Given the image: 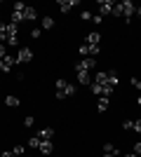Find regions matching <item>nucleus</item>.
Masks as SVG:
<instances>
[{"mask_svg": "<svg viewBox=\"0 0 141 157\" xmlns=\"http://www.w3.org/2000/svg\"><path fill=\"white\" fill-rule=\"evenodd\" d=\"M80 54H82V56H89V52H87V45H80Z\"/></svg>", "mask_w": 141, "mask_h": 157, "instance_id": "obj_34", "label": "nucleus"}, {"mask_svg": "<svg viewBox=\"0 0 141 157\" xmlns=\"http://www.w3.org/2000/svg\"><path fill=\"white\" fill-rule=\"evenodd\" d=\"M136 105H139V108H141V96H139V98H136Z\"/></svg>", "mask_w": 141, "mask_h": 157, "instance_id": "obj_38", "label": "nucleus"}, {"mask_svg": "<svg viewBox=\"0 0 141 157\" xmlns=\"http://www.w3.org/2000/svg\"><path fill=\"white\" fill-rule=\"evenodd\" d=\"M54 85H57V98H59V101H64V98L75 94V87L71 85V82H66V80H57Z\"/></svg>", "mask_w": 141, "mask_h": 157, "instance_id": "obj_1", "label": "nucleus"}, {"mask_svg": "<svg viewBox=\"0 0 141 157\" xmlns=\"http://www.w3.org/2000/svg\"><path fill=\"white\" fill-rule=\"evenodd\" d=\"M120 82V78H118V71H108V87H115Z\"/></svg>", "mask_w": 141, "mask_h": 157, "instance_id": "obj_16", "label": "nucleus"}, {"mask_svg": "<svg viewBox=\"0 0 141 157\" xmlns=\"http://www.w3.org/2000/svg\"><path fill=\"white\" fill-rule=\"evenodd\" d=\"M111 14H113V17H125V10H122V2H115V5H113V12H111Z\"/></svg>", "mask_w": 141, "mask_h": 157, "instance_id": "obj_19", "label": "nucleus"}, {"mask_svg": "<svg viewBox=\"0 0 141 157\" xmlns=\"http://www.w3.org/2000/svg\"><path fill=\"white\" fill-rule=\"evenodd\" d=\"M38 150H40L42 155H52V150H54L52 141H40V145H38Z\"/></svg>", "mask_w": 141, "mask_h": 157, "instance_id": "obj_13", "label": "nucleus"}, {"mask_svg": "<svg viewBox=\"0 0 141 157\" xmlns=\"http://www.w3.org/2000/svg\"><path fill=\"white\" fill-rule=\"evenodd\" d=\"M26 152V145H14V157H24Z\"/></svg>", "mask_w": 141, "mask_h": 157, "instance_id": "obj_23", "label": "nucleus"}, {"mask_svg": "<svg viewBox=\"0 0 141 157\" xmlns=\"http://www.w3.org/2000/svg\"><path fill=\"white\" fill-rule=\"evenodd\" d=\"M94 66H96V61H94V59H82V61L75 63V73H89Z\"/></svg>", "mask_w": 141, "mask_h": 157, "instance_id": "obj_4", "label": "nucleus"}, {"mask_svg": "<svg viewBox=\"0 0 141 157\" xmlns=\"http://www.w3.org/2000/svg\"><path fill=\"white\" fill-rule=\"evenodd\" d=\"M28 61H33V52L28 47H21L19 54H17V63H28Z\"/></svg>", "mask_w": 141, "mask_h": 157, "instance_id": "obj_5", "label": "nucleus"}, {"mask_svg": "<svg viewBox=\"0 0 141 157\" xmlns=\"http://www.w3.org/2000/svg\"><path fill=\"white\" fill-rule=\"evenodd\" d=\"M92 82H96V85H108V71H99L94 75Z\"/></svg>", "mask_w": 141, "mask_h": 157, "instance_id": "obj_12", "label": "nucleus"}, {"mask_svg": "<svg viewBox=\"0 0 141 157\" xmlns=\"http://www.w3.org/2000/svg\"><path fill=\"white\" fill-rule=\"evenodd\" d=\"M85 42H87V45H99V42H101V35H99L96 31H92V33H87Z\"/></svg>", "mask_w": 141, "mask_h": 157, "instance_id": "obj_15", "label": "nucleus"}, {"mask_svg": "<svg viewBox=\"0 0 141 157\" xmlns=\"http://www.w3.org/2000/svg\"><path fill=\"white\" fill-rule=\"evenodd\" d=\"M129 82H132V87H134V89H141V80H139V78H132Z\"/></svg>", "mask_w": 141, "mask_h": 157, "instance_id": "obj_28", "label": "nucleus"}, {"mask_svg": "<svg viewBox=\"0 0 141 157\" xmlns=\"http://www.w3.org/2000/svg\"><path fill=\"white\" fill-rule=\"evenodd\" d=\"M26 145H28V148H38V145H40V138H38V136H31L26 141Z\"/></svg>", "mask_w": 141, "mask_h": 157, "instance_id": "obj_22", "label": "nucleus"}, {"mask_svg": "<svg viewBox=\"0 0 141 157\" xmlns=\"http://www.w3.org/2000/svg\"><path fill=\"white\" fill-rule=\"evenodd\" d=\"M17 63V56H12V54H7L5 59H2V73H10L12 71V66Z\"/></svg>", "mask_w": 141, "mask_h": 157, "instance_id": "obj_9", "label": "nucleus"}, {"mask_svg": "<svg viewBox=\"0 0 141 157\" xmlns=\"http://www.w3.org/2000/svg\"><path fill=\"white\" fill-rule=\"evenodd\" d=\"M0 73H2V59H0Z\"/></svg>", "mask_w": 141, "mask_h": 157, "instance_id": "obj_39", "label": "nucleus"}, {"mask_svg": "<svg viewBox=\"0 0 141 157\" xmlns=\"http://www.w3.org/2000/svg\"><path fill=\"white\" fill-rule=\"evenodd\" d=\"M92 17H94V14H89V12H82V14H80L82 21H92Z\"/></svg>", "mask_w": 141, "mask_h": 157, "instance_id": "obj_30", "label": "nucleus"}, {"mask_svg": "<svg viewBox=\"0 0 141 157\" xmlns=\"http://www.w3.org/2000/svg\"><path fill=\"white\" fill-rule=\"evenodd\" d=\"M78 75V82H82V85H89L92 80H89V73H75Z\"/></svg>", "mask_w": 141, "mask_h": 157, "instance_id": "obj_20", "label": "nucleus"}, {"mask_svg": "<svg viewBox=\"0 0 141 157\" xmlns=\"http://www.w3.org/2000/svg\"><path fill=\"white\" fill-rule=\"evenodd\" d=\"M132 131H136V134H141V120H134V124H132Z\"/></svg>", "mask_w": 141, "mask_h": 157, "instance_id": "obj_25", "label": "nucleus"}, {"mask_svg": "<svg viewBox=\"0 0 141 157\" xmlns=\"http://www.w3.org/2000/svg\"><path fill=\"white\" fill-rule=\"evenodd\" d=\"M5 105H10V108H17V105H19V98H17V96H7V98H5Z\"/></svg>", "mask_w": 141, "mask_h": 157, "instance_id": "obj_21", "label": "nucleus"}, {"mask_svg": "<svg viewBox=\"0 0 141 157\" xmlns=\"http://www.w3.org/2000/svg\"><path fill=\"white\" fill-rule=\"evenodd\" d=\"M5 56H7V45L0 42V59H5Z\"/></svg>", "mask_w": 141, "mask_h": 157, "instance_id": "obj_29", "label": "nucleus"}, {"mask_svg": "<svg viewBox=\"0 0 141 157\" xmlns=\"http://www.w3.org/2000/svg\"><path fill=\"white\" fill-rule=\"evenodd\" d=\"M134 155L141 157V141H139V143H134Z\"/></svg>", "mask_w": 141, "mask_h": 157, "instance_id": "obj_32", "label": "nucleus"}, {"mask_svg": "<svg viewBox=\"0 0 141 157\" xmlns=\"http://www.w3.org/2000/svg\"><path fill=\"white\" fill-rule=\"evenodd\" d=\"M108 105H111V101L101 96V98H99V103H96V110H99V113H106V110H108Z\"/></svg>", "mask_w": 141, "mask_h": 157, "instance_id": "obj_17", "label": "nucleus"}, {"mask_svg": "<svg viewBox=\"0 0 141 157\" xmlns=\"http://www.w3.org/2000/svg\"><path fill=\"white\" fill-rule=\"evenodd\" d=\"M104 155H113V157H122V152L115 148L113 143H104Z\"/></svg>", "mask_w": 141, "mask_h": 157, "instance_id": "obj_10", "label": "nucleus"}, {"mask_svg": "<svg viewBox=\"0 0 141 157\" xmlns=\"http://www.w3.org/2000/svg\"><path fill=\"white\" fill-rule=\"evenodd\" d=\"M99 49H101L99 45H87V52L92 54V56H96V54H99Z\"/></svg>", "mask_w": 141, "mask_h": 157, "instance_id": "obj_24", "label": "nucleus"}, {"mask_svg": "<svg viewBox=\"0 0 141 157\" xmlns=\"http://www.w3.org/2000/svg\"><path fill=\"white\" fill-rule=\"evenodd\" d=\"M57 5H59V10H61V12L66 14V12H71V10H73V7L78 5V0H59Z\"/></svg>", "mask_w": 141, "mask_h": 157, "instance_id": "obj_8", "label": "nucleus"}, {"mask_svg": "<svg viewBox=\"0 0 141 157\" xmlns=\"http://www.w3.org/2000/svg\"><path fill=\"white\" fill-rule=\"evenodd\" d=\"M33 122H35L33 117H24V127H26V129H28V127H33Z\"/></svg>", "mask_w": 141, "mask_h": 157, "instance_id": "obj_31", "label": "nucleus"}, {"mask_svg": "<svg viewBox=\"0 0 141 157\" xmlns=\"http://www.w3.org/2000/svg\"><path fill=\"white\" fill-rule=\"evenodd\" d=\"M0 157H14V152H12V150H5V152H2Z\"/></svg>", "mask_w": 141, "mask_h": 157, "instance_id": "obj_35", "label": "nucleus"}, {"mask_svg": "<svg viewBox=\"0 0 141 157\" xmlns=\"http://www.w3.org/2000/svg\"><path fill=\"white\" fill-rule=\"evenodd\" d=\"M122 10H125V19H127V24H129V17L136 14V5L132 0H122Z\"/></svg>", "mask_w": 141, "mask_h": 157, "instance_id": "obj_7", "label": "nucleus"}, {"mask_svg": "<svg viewBox=\"0 0 141 157\" xmlns=\"http://www.w3.org/2000/svg\"><path fill=\"white\" fill-rule=\"evenodd\" d=\"M96 5H99V14L101 17H106V14H111L113 12V0H99V2H96Z\"/></svg>", "mask_w": 141, "mask_h": 157, "instance_id": "obj_6", "label": "nucleus"}, {"mask_svg": "<svg viewBox=\"0 0 141 157\" xmlns=\"http://www.w3.org/2000/svg\"><path fill=\"white\" fill-rule=\"evenodd\" d=\"M92 92L96 94V96H104V98H111V94H113V87L108 85H96V82H92Z\"/></svg>", "mask_w": 141, "mask_h": 157, "instance_id": "obj_2", "label": "nucleus"}, {"mask_svg": "<svg viewBox=\"0 0 141 157\" xmlns=\"http://www.w3.org/2000/svg\"><path fill=\"white\" fill-rule=\"evenodd\" d=\"M0 42H2V38H0Z\"/></svg>", "mask_w": 141, "mask_h": 157, "instance_id": "obj_41", "label": "nucleus"}, {"mask_svg": "<svg viewBox=\"0 0 141 157\" xmlns=\"http://www.w3.org/2000/svg\"><path fill=\"white\" fill-rule=\"evenodd\" d=\"M92 21H94V24H101V21H104V17H101V14H94Z\"/></svg>", "mask_w": 141, "mask_h": 157, "instance_id": "obj_33", "label": "nucleus"}, {"mask_svg": "<svg viewBox=\"0 0 141 157\" xmlns=\"http://www.w3.org/2000/svg\"><path fill=\"white\" fill-rule=\"evenodd\" d=\"M136 17H139V19H141V7H136Z\"/></svg>", "mask_w": 141, "mask_h": 157, "instance_id": "obj_36", "label": "nucleus"}, {"mask_svg": "<svg viewBox=\"0 0 141 157\" xmlns=\"http://www.w3.org/2000/svg\"><path fill=\"white\" fill-rule=\"evenodd\" d=\"M42 28H45V31H52L54 28V19L52 17H42Z\"/></svg>", "mask_w": 141, "mask_h": 157, "instance_id": "obj_18", "label": "nucleus"}, {"mask_svg": "<svg viewBox=\"0 0 141 157\" xmlns=\"http://www.w3.org/2000/svg\"><path fill=\"white\" fill-rule=\"evenodd\" d=\"M132 124H134V120H125V122H122V129L129 131V129H132Z\"/></svg>", "mask_w": 141, "mask_h": 157, "instance_id": "obj_26", "label": "nucleus"}, {"mask_svg": "<svg viewBox=\"0 0 141 157\" xmlns=\"http://www.w3.org/2000/svg\"><path fill=\"white\" fill-rule=\"evenodd\" d=\"M24 10H26V2H14V10H12V24H21V21H24Z\"/></svg>", "mask_w": 141, "mask_h": 157, "instance_id": "obj_3", "label": "nucleus"}, {"mask_svg": "<svg viewBox=\"0 0 141 157\" xmlns=\"http://www.w3.org/2000/svg\"><path fill=\"white\" fill-rule=\"evenodd\" d=\"M122 157H139V155H134V152H129V155H122Z\"/></svg>", "mask_w": 141, "mask_h": 157, "instance_id": "obj_37", "label": "nucleus"}, {"mask_svg": "<svg viewBox=\"0 0 141 157\" xmlns=\"http://www.w3.org/2000/svg\"><path fill=\"white\" fill-rule=\"evenodd\" d=\"M40 35H42V31H40V28H33V31H31V38H33V40H38Z\"/></svg>", "mask_w": 141, "mask_h": 157, "instance_id": "obj_27", "label": "nucleus"}, {"mask_svg": "<svg viewBox=\"0 0 141 157\" xmlns=\"http://www.w3.org/2000/svg\"><path fill=\"white\" fill-rule=\"evenodd\" d=\"M104 157H113V155H104Z\"/></svg>", "mask_w": 141, "mask_h": 157, "instance_id": "obj_40", "label": "nucleus"}, {"mask_svg": "<svg viewBox=\"0 0 141 157\" xmlns=\"http://www.w3.org/2000/svg\"><path fill=\"white\" fill-rule=\"evenodd\" d=\"M35 17H38V10L26 5V10H24V21H35Z\"/></svg>", "mask_w": 141, "mask_h": 157, "instance_id": "obj_14", "label": "nucleus"}, {"mask_svg": "<svg viewBox=\"0 0 141 157\" xmlns=\"http://www.w3.org/2000/svg\"><path fill=\"white\" fill-rule=\"evenodd\" d=\"M38 138H40V141H52V138H54V129H52V127H45V129H40Z\"/></svg>", "mask_w": 141, "mask_h": 157, "instance_id": "obj_11", "label": "nucleus"}]
</instances>
